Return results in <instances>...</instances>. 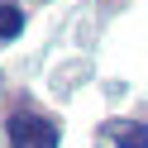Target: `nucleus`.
<instances>
[{"instance_id":"obj_1","label":"nucleus","mask_w":148,"mask_h":148,"mask_svg":"<svg viewBox=\"0 0 148 148\" xmlns=\"http://www.w3.org/2000/svg\"><path fill=\"white\" fill-rule=\"evenodd\" d=\"M10 148H58V124L24 110L10 119Z\"/></svg>"},{"instance_id":"obj_2","label":"nucleus","mask_w":148,"mask_h":148,"mask_svg":"<svg viewBox=\"0 0 148 148\" xmlns=\"http://www.w3.org/2000/svg\"><path fill=\"white\" fill-rule=\"evenodd\" d=\"M110 138H115V148H148V124L119 119V124H110Z\"/></svg>"},{"instance_id":"obj_3","label":"nucleus","mask_w":148,"mask_h":148,"mask_svg":"<svg viewBox=\"0 0 148 148\" xmlns=\"http://www.w3.org/2000/svg\"><path fill=\"white\" fill-rule=\"evenodd\" d=\"M24 34V10L19 5H0V43H10Z\"/></svg>"}]
</instances>
